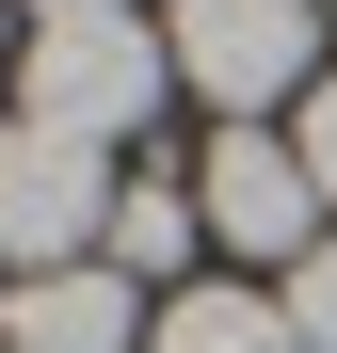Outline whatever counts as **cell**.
<instances>
[{"label": "cell", "mask_w": 337, "mask_h": 353, "mask_svg": "<svg viewBox=\"0 0 337 353\" xmlns=\"http://www.w3.org/2000/svg\"><path fill=\"white\" fill-rule=\"evenodd\" d=\"M32 129H65V145H129L161 97H177V65H161V32L145 17H65V32H32Z\"/></svg>", "instance_id": "cell-1"}, {"label": "cell", "mask_w": 337, "mask_h": 353, "mask_svg": "<svg viewBox=\"0 0 337 353\" xmlns=\"http://www.w3.org/2000/svg\"><path fill=\"white\" fill-rule=\"evenodd\" d=\"M112 241V145H65V129H0V257L17 273H81Z\"/></svg>", "instance_id": "cell-2"}, {"label": "cell", "mask_w": 337, "mask_h": 353, "mask_svg": "<svg viewBox=\"0 0 337 353\" xmlns=\"http://www.w3.org/2000/svg\"><path fill=\"white\" fill-rule=\"evenodd\" d=\"M321 48V0H177L161 17V65H177L209 112H273Z\"/></svg>", "instance_id": "cell-3"}, {"label": "cell", "mask_w": 337, "mask_h": 353, "mask_svg": "<svg viewBox=\"0 0 337 353\" xmlns=\"http://www.w3.org/2000/svg\"><path fill=\"white\" fill-rule=\"evenodd\" d=\"M193 209H209V241H241V257H305V241H321L305 145H273V129H225L209 176H193Z\"/></svg>", "instance_id": "cell-4"}, {"label": "cell", "mask_w": 337, "mask_h": 353, "mask_svg": "<svg viewBox=\"0 0 337 353\" xmlns=\"http://www.w3.org/2000/svg\"><path fill=\"white\" fill-rule=\"evenodd\" d=\"M129 273L81 257V273H17V305H0V353H129Z\"/></svg>", "instance_id": "cell-5"}, {"label": "cell", "mask_w": 337, "mask_h": 353, "mask_svg": "<svg viewBox=\"0 0 337 353\" xmlns=\"http://www.w3.org/2000/svg\"><path fill=\"white\" fill-rule=\"evenodd\" d=\"M145 353H289V305H257V289H177V305L145 321Z\"/></svg>", "instance_id": "cell-6"}, {"label": "cell", "mask_w": 337, "mask_h": 353, "mask_svg": "<svg viewBox=\"0 0 337 353\" xmlns=\"http://www.w3.org/2000/svg\"><path fill=\"white\" fill-rule=\"evenodd\" d=\"M193 225H209V209L177 193V176H129V193H112V241H96V257H112V273H177V257H193Z\"/></svg>", "instance_id": "cell-7"}, {"label": "cell", "mask_w": 337, "mask_h": 353, "mask_svg": "<svg viewBox=\"0 0 337 353\" xmlns=\"http://www.w3.org/2000/svg\"><path fill=\"white\" fill-rule=\"evenodd\" d=\"M289 353H337V241L289 257Z\"/></svg>", "instance_id": "cell-8"}, {"label": "cell", "mask_w": 337, "mask_h": 353, "mask_svg": "<svg viewBox=\"0 0 337 353\" xmlns=\"http://www.w3.org/2000/svg\"><path fill=\"white\" fill-rule=\"evenodd\" d=\"M289 145H305V193H321V225H337V81H305V129H289Z\"/></svg>", "instance_id": "cell-9"}, {"label": "cell", "mask_w": 337, "mask_h": 353, "mask_svg": "<svg viewBox=\"0 0 337 353\" xmlns=\"http://www.w3.org/2000/svg\"><path fill=\"white\" fill-rule=\"evenodd\" d=\"M32 17H48V32H65V17H129V0H32Z\"/></svg>", "instance_id": "cell-10"}, {"label": "cell", "mask_w": 337, "mask_h": 353, "mask_svg": "<svg viewBox=\"0 0 337 353\" xmlns=\"http://www.w3.org/2000/svg\"><path fill=\"white\" fill-rule=\"evenodd\" d=\"M321 17H337V0H321Z\"/></svg>", "instance_id": "cell-11"}]
</instances>
